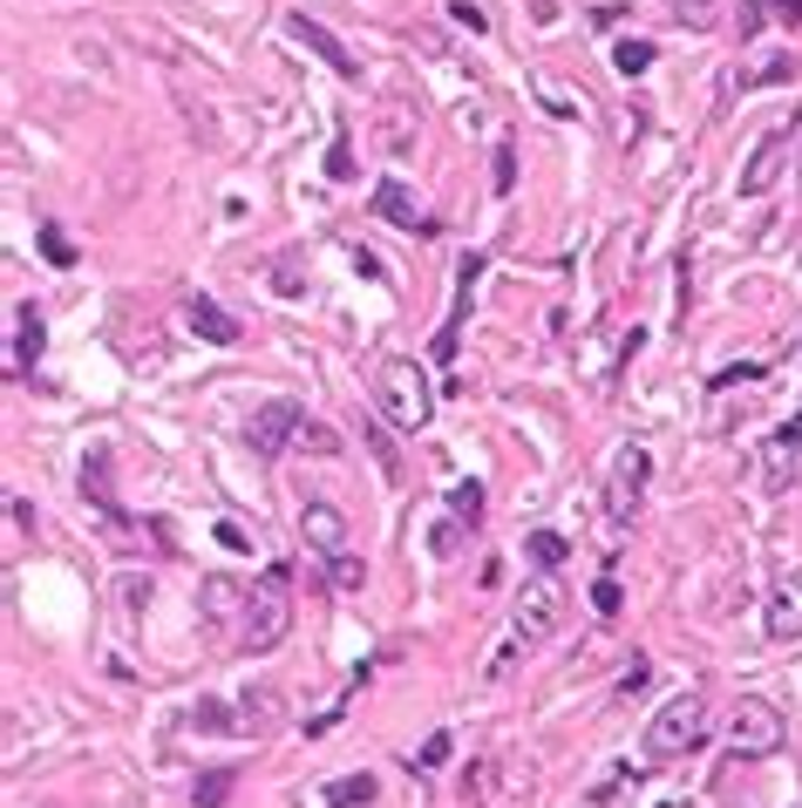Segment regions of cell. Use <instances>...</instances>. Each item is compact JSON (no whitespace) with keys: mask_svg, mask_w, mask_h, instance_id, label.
<instances>
[{"mask_svg":"<svg viewBox=\"0 0 802 808\" xmlns=\"http://www.w3.org/2000/svg\"><path fill=\"white\" fill-rule=\"evenodd\" d=\"M368 387H375V408L388 415V428H401V435H415V428H429V415H435V387H429V368L422 360H381V368L368 374Z\"/></svg>","mask_w":802,"mask_h":808,"instance_id":"1","label":"cell"},{"mask_svg":"<svg viewBox=\"0 0 802 808\" xmlns=\"http://www.w3.org/2000/svg\"><path fill=\"white\" fill-rule=\"evenodd\" d=\"M286 632H293V571L272 564V571L246 591V638H238V653H279Z\"/></svg>","mask_w":802,"mask_h":808,"instance_id":"2","label":"cell"},{"mask_svg":"<svg viewBox=\"0 0 802 808\" xmlns=\"http://www.w3.org/2000/svg\"><path fill=\"white\" fill-rule=\"evenodd\" d=\"M701 741H707V700H701V694H673V700H660V713L647 720V761L694 754Z\"/></svg>","mask_w":802,"mask_h":808,"instance_id":"3","label":"cell"},{"mask_svg":"<svg viewBox=\"0 0 802 808\" xmlns=\"http://www.w3.org/2000/svg\"><path fill=\"white\" fill-rule=\"evenodd\" d=\"M565 612H572V598H565V585H557L551 571L544 578H531L524 591H517V612H510V638L517 645H544L557 625H565Z\"/></svg>","mask_w":802,"mask_h":808,"instance_id":"4","label":"cell"},{"mask_svg":"<svg viewBox=\"0 0 802 808\" xmlns=\"http://www.w3.org/2000/svg\"><path fill=\"white\" fill-rule=\"evenodd\" d=\"M782 741H789V720L769 707V700H741L735 707V720H728V747L741 754V761H769V754H782Z\"/></svg>","mask_w":802,"mask_h":808,"instance_id":"5","label":"cell"},{"mask_svg":"<svg viewBox=\"0 0 802 808\" xmlns=\"http://www.w3.org/2000/svg\"><path fill=\"white\" fill-rule=\"evenodd\" d=\"M795 137H802V109L789 116V123H776L769 137L755 143V156L741 164V197H761V190H776V184H782V171H789V150H795Z\"/></svg>","mask_w":802,"mask_h":808,"instance_id":"6","label":"cell"},{"mask_svg":"<svg viewBox=\"0 0 802 808\" xmlns=\"http://www.w3.org/2000/svg\"><path fill=\"white\" fill-rule=\"evenodd\" d=\"M647 449L639 441H626V449L613 456V482H606V516H613V531H626V523L639 516V496H647Z\"/></svg>","mask_w":802,"mask_h":808,"instance_id":"7","label":"cell"},{"mask_svg":"<svg viewBox=\"0 0 802 808\" xmlns=\"http://www.w3.org/2000/svg\"><path fill=\"white\" fill-rule=\"evenodd\" d=\"M300 422H306V408H300V401H265V408H252V422H246L252 456H279V449H293Z\"/></svg>","mask_w":802,"mask_h":808,"instance_id":"8","label":"cell"},{"mask_svg":"<svg viewBox=\"0 0 802 808\" xmlns=\"http://www.w3.org/2000/svg\"><path fill=\"white\" fill-rule=\"evenodd\" d=\"M205 625L225 638V653H238V638H246V591L231 578H205Z\"/></svg>","mask_w":802,"mask_h":808,"instance_id":"9","label":"cell"},{"mask_svg":"<svg viewBox=\"0 0 802 808\" xmlns=\"http://www.w3.org/2000/svg\"><path fill=\"white\" fill-rule=\"evenodd\" d=\"M42 347H48L42 306H34V299H21V306H14V347H8V381H28V374H34V360H42Z\"/></svg>","mask_w":802,"mask_h":808,"instance_id":"10","label":"cell"},{"mask_svg":"<svg viewBox=\"0 0 802 808\" xmlns=\"http://www.w3.org/2000/svg\"><path fill=\"white\" fill-rule=\"evenodd\" d=\"M769 638L802 645V571H782L776 591H769Z\"/></svg>","mask_w":802,"mask_h":808,"instance_id":"11","label":"cell"},{"mask_svg":"<svg viewBox=\"0 0 802 808\" xmlns=\"http://www.w3.org/2000/svg\"><path fill=\"white\" fill-rule=\"evenodd\" d=\"M300 537L334 564V557H347V516L334 503H300Z\"/></svg>","mask_w":802,"mask_h":808,"instance_id":"12","label":"cell"},{"mask_svg":"<svg viewBox=\"0 0 802 808\" xmlns=\"http://www.w3.org/2000/svg\"><path fill=\"white\" fill-rule=\"evenodd\" d=\"M755 476H761V490H769V496H782L789 482H795V441H789V428H776L755 449Z\"/></svg>","mask_w":802,"mask_h":808,"instance_id":"13","label":"cell"},{"mask_svg":"<svg viewBox=\"0 0 802 808\" xmlns=\"http://www.w3.org/2000/svg\"><path fill=\"white\" fill-rule=\"evenodd\" d=\"M293 42H306V48H313L319 62H327V68L340 75V83H360V62H354V55H347V48L334 42V34H327V28H319V21H306V14H293Z\"/></svg>","mask_w":802,"mask_h":808,"instance_id":"14","label":"cell"},{"mask_svg":"<svg viewBox=\"0 0 802 808\" xmlns=\"http://www.w3.org/2000/svg\"><path fill=\"white\" fill-rule=\"evenodd\" d=\"M184 327L205 334L212 347H238V340H246V327H238L225 306H212V299H184Z\"/></svg>","mask_w":802,"mask_h":808,"instance_id":"15","label":"cell"},{"mask_svg":"<svg viewBox=\"0 0 802 808\" xmlns=\"http://www.w3.org/2000/svg\"><path fill=\"white\" fill-rule=\"evenodd\" d=\"M789 75H795V48H769V55H755V62H741V68H735V89L748 96V89L789 83Z\"/></svg>","mask_w":802,"mask_h":808,"instance_id":"16","label":"cell"},{"mask_svg":"<svg viewBox=\"0 0 802 808\" xmlns=\"http://www.w3.org/2000/svg\"><path fill=\"white\" fill-rule=\"evenodd\" d=\"M769 21H782V28H802V0H741V48L755 42Z\"/></svg>","mask_w":802,"mask_h":808,"instance_id":"17","label":"cell"},{"mask_svg":"<svg viewBox=\"0 0 802 808\" xmlns=\"http://www.w3.org/2000/svg\"><path fill=\"white\" fill-rule=\"evenodd\" d=\"M279 727V694L259 686V694H238V734H272Z\"/></svg>","mask_w":802,"mask_h":808,"instance_id":"18","label":"cell"},{"mask_svg":"<svg viewBox=\"0 0 802 808\" xmlns=\"http://www.w3.org/2000/svg\"><path fill=\"white\" fill-rule=\"evenodd\" d=\"M375 211H381L388 225H401V231H415V225H422V211H415V197H409V190H401L394 177H388V184H375Z\"/></svg>","mask_w":802,"mask_h":808,"instance_id":"19","label":"cell"},{"mask_svg":"<svg viewBox=\"0 0 802 808\" xmlns=\"http://www.w3.org/2000/svg\"><path fill=\"white\" fill-rule=\"evenodd\" d=\"M666 14H673L680 28L707 34V28H720V21H728V0H666Z\"/></svg>","mask_w":802,"mask_h":808,"instance_id":"20","label":"cell"},{"mask_svg":"<svg viewBox=\"0 0 802 808\" xmlns=\"http://www.w3.org/2000/svg\"><path fill=\"white\" fill-rule=\"evenodd\" d=\"M375 795H381V782L368 775V767H360V775H334V782H327V801H334V808H368Z\"/></svg>","mask_w":802,"mask_h":808,"instance_id":"21","label":"cell"},{"mask_svg":"<svg viewBox=\"0 0 802 808\" xmlns=\"http://www.w3.org/2000/svg\"><path fill=\"white\" fill-rule=\"evenodd\" d=\"M184 727H191V734H238V707H218V700H197V707L184 713Z\"/></svg>","mask_w":802,"mask_h":808,"instance_id":"22","label":"cell"},{"mask_svg":"<svg viewBox=\"0 0 802 808\" xmlns=\"http://www.w3.org/2000/svg\"><path fill=\"white\" fill-rule=\"evenodd\" d=\"M231 788H238V767H212V775H197L191 801H197V808H225V801H231Z\"/></svg>","mask_w":802,"mask_h":808,"instance_id":"23","label":"cell"},{"mask_svg":"<svg viewBox=\"0 0 802 808\" xmlns=\"http://www.w3.org/2000/svg\"><path fill=\"white\" fill-rule=\"evenodd\" d=\"M360 435H368V449H375V462H381V476H388V482H409V469H401V449L388 441V428H381V422H360Z\"/></svg>","mask_w":802,"mask_h":808,"instance_id":"24","label":"cell"},{"mask_svg":"<svg viewBox=\"0 0 802 808\" xmlns=\"http://www.w3.org/2000/svg\"><path fill=\"white\" fill-rule=\"evenodd\" d=\"M293 449H306V456H340V428H327V422H300V435H293Z\"/></svg>","mask_w":802,"mask_h":808,"instance_id":"25","label":"cell"},{"mask_svg":"<svg viewBox=\"0 0 802 808\" xmlns=\"http://www.w3.org/2000/svg\"><path fill=\"white\" fill-rule=\"evenodd\" d=\"M613 68L619 75H647L653 68V42H632V34H626V42H613Z\"/></svg>","mask_w":802,"mask_h":808,"instance_id":"26","label":"cell"},{"mask_svg":"<svg viewBox=\"0 0 802 808\" xmlns=\"http://www.w3.org/2000/svg\"><path fill=\"white\" fill-rule=\"evenodd\" d=\"M531 557L544 564V571H557V564H565V557H572V544H565V537H557V531H531Z\"/></svg>","mask_w":802,"mask_h":808,"instance_id":"27","label":"cell"},{"mask_svg":"<svg viewBox=\"0 0 802 808\" xmlns=\"http://www.w3.org/2000/svg\"><path fill=\"white\" fill-rule=\"evenodd\" d=\"M83 496H96V503L109 510V456H102V449L83 462Z\"/></svg>","mask_w":802,"mask_h":808,"instance_id":"28","label":"cell"},{"mask_svg":"<svg viewBox=\"0 0 802 808\" xmlns=\"http://www.w3.org/2000/svg\"><path fill=\"white\" fill-rule=\"evenodd\" d=\"M34 245H42L48 265H75V245L62 238V225H42V231H34Z\"/></svg>","mask_w":802,"mask_h":808,"instance_id":"29","label":"cell"},{"mask_svg":"<svg viewBox=\"0 0 802 808\" xmlns=\"http://www.w3.org/2000/svg\"><path fill=\"white\" fill-rule=\"evenodd\" d=\"M619 604H626V591H619V578L606 571V578L592 585V612H598V619H619Z\"/></svg>","mask_w":802,"mask_h":808,"instance_id":"30","label":"cell"},{"mask_svg":"<svg viewBox=\"0 0 802 808\" xmlns=\"http://www.w3.org/2000/svg\"><path fill=\"white\" fill-rule=\"evenodd\" d=\"M449 747H456L449 734H429V741L409 754V767H422V775H429V767H443V761H449Z\"/></svg>","mask_w":802,"mask_h":808,"instance_id":"31","label":"cell"},{"mask_svg":"<svg viewBox=\"0 0 802 808\" xmlns=\"http://www.w3.org/2000/svg\"><path fill=\"white\" fill-rule=\"evenodd\" d=\"M327 177H334V184H347V177H354V143H347V130H340V137H334V150H327Z\"/></svg>","mask_w":802,"mask_h":808,"instance_id":"32","label":"cell"},{"mask_svg":"<svg viewBox=\"0 0 802 808\" xmlns=\"http://www.w3.org/2000/svg\"><path fill=\"white\" fill-rule=\"evenodd\" d=\"M449 510L476 523V516H484V490H476V482H456V490H449Z\"/></svg>","mask_w":802,"mask_h":808,"instance_id":"33","label":"cell"},{"mask_svg":"<svg viewBox=\"0 0 802 808\" xmlns=\"http://www.w3.org/2000/svg\"><path fill=\"white\" fill-rule=\"evenodd\" d=\"M360 578H368V564H360V557H334V585L340 591H360Z\"/></svg>","mask_w":802,"mask_h":808,"instance_id":"34","label":"cell"},{"mask_svg":"<svg viewBox=\"0 0 802 808\" xmlns=\"http://www.w3.org/2000/svg\"><path fill=\"white\" fill-rule=\"evenodd\" d=\"M456 544H463L456 523H435V531H429V550H435V557H456Z\"/></svg>","mask_w":802,"mask_h":808,"instance_id":"35","label":"cell"},{"mask_svg":"<svg viewBox=\"0 0 802 808\" xmlns=\"http://www.w3.org/2000/svg\"><path fill=\"white\" fill-rule=\"evenodd\" d=\"M490 184H497V190H510V184H517V150H510V143L497 150V171H490Z\"/></svg>","mask_w":802,"mask_h":808,"instance_id":"36","label":"cell"},{"mask_svg":"<svg viewBox=\"0 0 802 808\" xmlns=\"http://www.w3.org/2000/svg\"><path fill=\"white\" fill-rule=\"evenodd\" d=\"M449 14H456V21H463L469 34H484V8H469V0H456V8H449Z\"/></svg>","mask_w":802,"mask_h":808,"instance_id":"37","label":"cell"},{"mask_svg":"<svg viewBox=\"0 0 802 808\" xmlns=\"http://www.w3.org/2000/svg\"><path fill=\"white\" fill-rule=\"evenodd\" d=\"M218 544H225V550H246L252 537H246V531H238V523H218Z\"/></svg>","mask_w":802,"mask_h":808,"instance_id":"38","label":"cell"},{"mask_svg":"<svg viewBox=\"0 0 802 808\" xmlns=\"http://www.w3.org/2000/svg\"><path fill=\"white\" fill-rule=\"evenodd\" d=\"M456 319H463V313H456ZM456 319H449L443 334H435V360H449V353H456Z\"/></svg>","mask_w":802,"mask_h":808,"instance_id":"39","label":"cell"},{"mask_svg":"<svg viewBox=\"0 0 802 808\" xmlns=\"http://www.w3.org/2000/svg\"><path fill=\"white\" fill-rule=\"evenodd\" d=\"M789 441H795V449H802V415H795V422H789Z\"/></svg>","mask_w":802,"mask_h":808,"instance_id":"40","label":"cell"}]
</instances>
